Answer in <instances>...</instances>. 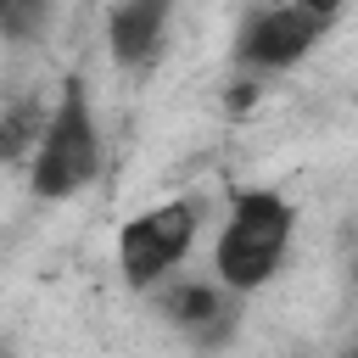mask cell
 Returning a JSON list of instances; mask_svg holds the SVG:
<instances>
[{"label":"cell","instance_id":"1","mask_svg":"<svg viewBox=\"0 0 358 358\" xmlns=\"http://www.w3.org/2000/svg\"><path fill=\"white\" fill-rule=\"evenodd\" d=\"M291 235H296V207L268 190V185H246L229 196L218 241H213V280L229 285L235 296L263 291L285 257H291Z\"/></svg>","mask_w":358,"mask_h":358},{"label":"cell","instance_id":"2","mask_svg":"<svg viewBox=\"0 0 358 358\" xmlns=\"http://www.w3.org/2000/svg\"><path fill=\"white\" fill-rule=\"evenodd\" d=\"M95 173H101V123H95L90 90L78 78H67L56 106L45 112V134L28 157V185L39 201H67V196L90 190Z\"/></svg>","mask_w":358,"mask_h":358},{"label":"cell","instance_id":"3","mask_svg":"<svg viewBox=\"0 0 358 358\" xmlns=\"http://www.w3.org/2000/svg\"><path fill=\"white\" fill-rule=\"evenodd\" d=\"M341 17V0H268L252 6L235 28V62L257 78L296 67Z\"/></svg>","mask_w":358,"mask_h":358},{"label":"cell","instance_id":"4","mask_svg":"<svg viewBox=\"0 0 358 358\" xmlns=\"http://www.w3.org/2000/svg\"><path fill=\"white\" fill-rule=\"evenodd\" d=\"M201 235V207L190 196H173V201H157L145 213H134L123 229H117V274L129 291H157L179 274V263L190 257Z\"/></svg>","mask_w":358,"mask_h":358},{"label":"cell","instance_id":"5","mask_svg":"<svg viewBox=\"0 0 358 358\" xmlns=\"http://www.w3.org/2000/svg\"><path fill=\"white\" fill-rule=\"evenodd\" d=\"M173 0H117L106 11V50L117 67H151L162 56Z\"/></svg>","mask_w":358,"mask_h":358},{"label":"cell","instance_id":"6","mask_svg":"<svg viewBox=\"0 0 358 358\" xmlns=\"http://www.w3.org/2000/svg\"><path fill=\"white\" fill-rule=\"evenodd\" d=\"M162 308H168V319H173L196 347H218V341H229V330H235V291L218 285L213 274H207V280H179Z\"/></svg>","mask_w":358,"mask_h":358},{"label":"cell","instance_id":"7","mask_svg":"<svg viewBox=\"0 0 358 358\" xmlns=\"http://www.w3.org/2000/svg\"><path fill=\"white\" fill-rule=\"evenodd\" d=\"M39 134H45V106H39L34 95L11 101V106L0 112V162H22V157H34Z\"/></svg>","mask_w":358,"mask_h":358},{"label":"cell","instance_id":"8","mask_svg":"<svg viewBox=\"0 0 358 358\" xmlns=\"http://www.w3.org/2000/svg\"><path fill=\"white\" fill-rule=\"evenodd\" d=\"M50 6L56 0H0V34L6 39H34L50 22Z\"/></svg>","mask_w":358,"mask_h":358},{"label":"cell","instance_id":"9","mask_svg":"<svg viewBox=\"0 0 358 358\" xmlns=\"http://www.w3.org/2000/svg\"><path fill=\"white\" fill-rule=\"evenodd\" d=\"M0 358H11V352H0Z\"/></svg>","mask_w":358,"mask_h":358}]
</instances>
